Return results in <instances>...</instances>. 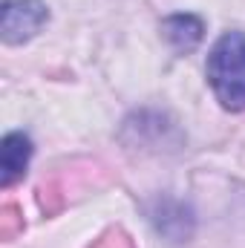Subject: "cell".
Masks as SVG:
<instances>
[{
  "mask_svg": "<svg viewBox=\"0 0 245 248\" xmlns=\"http://www.w3.org/2000/svg\"><path fill=\"white\" fill-rule=\"evenodd\" d=\"M208 81L219 104L231 113L245 110V35H222L208 55Z\"/></svg>",
  "mask_w": 245,
  "mask_h": 248,
  "instance_id": "6da1fadb",
  "label": "cell"
},
{
  "mask_svg": "<svg viewBox=\"0 0 245 248\" xmlns=\"http://www.w3.org/2000/svg\"><path fill=\"white\" fill-rule=\"evenodd\" d=\"M49 12L41 0H9L0 15V35L6 44H23L41 32Z\"/></svg>",
  "mask_w": 245,
  "mask_h": 248,
  "instance_id": "7a4b0ae2",
  "label": "cell"
},
{
  "mask_svg": "<svg viewBox=\"0 0 245 248\" xmlns=\"http://www.w3.org/2000/svg\"><path fill=\"white\" fill-rule=\"evenodd\" d=\"M29 159H32V141H29V136H23V133L3 136V144H0V185L3 187L15 185L26 173Z\"/></svg>",
  "mask_w": 245,
  "mask_h": 248,
  "instance_id": "3957f363",
  "label": "cell"
},
{
  "mask_svg": "<svg viewBox=\"0 0 245 248\" xmlns=\"http://www.w3.org/2000/svg\"><path fill=\"white\" fill-rule=\"evenodd\" d=\"M202 35H205V26H202V20L193 17V15H173V17L165 20V38H168V41L173 44V49H179V52L196 49L199 41H202Z\"/></svg>",
  "mask_w": 245,
  "mask_h": 248,
  "instance_id": "277c9868",
  "label": "cell"
},
{
  "mask_svg": "<svg viewBox=\"0 0 245 248\" xmlns=\"http://www.w3.org/2000/svg\"><path fill=\"white\" fill-rule=\"evenodd\" d=\"M95 248H133V246H130V240H127L124 234H119V231H110V237H107V240H101Z\"/></svg>",
  "mask_w": 245,
  "mask_h": 248,
  "instance_id": "5b68a950",
  "label": "cell"
}]
</instances>
